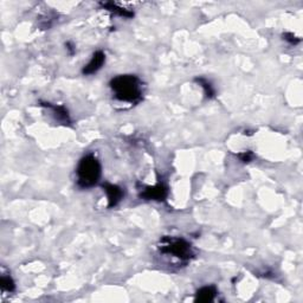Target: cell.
Returning a JSON list of instances; mask_svg holds the SVG:
<instances>
[{"instance_id":"obj_1","label":"cell","mask_w":303,"mask_h":303,"mask_svg":"<svg viewBox=\"0 0 303 303\" xmlns=\"http://www.w3.org/2000/svg\"><path fill=\"white\" fill-rule=\"evenodd\" d=\"M116 100L121 102L139 103L142 100V82L135 75H119L109 83Z\"/></svg>"},{"instance_id":"obj_2","label":"cell","mask_w":303,"mask_h":303,"mask_svg":"<svg viewBox=\"0 0 303 303\" xmlns=\"http://www.w3.org/2000/svg\"><path fill=\"white\" fill-rule=\"evenodd\" d=\"M76 176L79 187H94L99 183L101 176H102V166H101L100 160L94 154L83 157L77 165Z\"/></svg>"},{"instance_id":"obj_3","label":"cell","mask_w":303,"mask_h":303,"mask_svg":"<svg viewBox=\"0 0 303 303\" xmlns=\"http://www.w3.org/2000/svg\"><path fill=\"white\" fill-rule=\"evenodd\" d=\"M159 251L164 255H171L172 257L180 259L181 262H188L194 257L191 243L179 237H163L160 240Z\"/></svg>"},{"instance_id":"obj_4","label":"cell","mask_w":303,"mask_h":303,"mask_svg":"<svg viewBox=\"0 0 303 303\" xmlns=\"http://www.w3.org/2000/svg\"><path fill=\"white\" fill-rule=\"evenodd\" d=\"M168 196V187L163 183H159L154 186H146L141 191L140 198L144 200H157L164 201Z\"/></svg>"},{"instance_id":"obj_5","label":"cell","mask_w":303,"mask_h":303,"mask_svg":"<svg viewBox=\"0 0 303 303\" xmlns=\"http://www.w3.org/2000/svg\"><path fill=\"white\" fill-rule=\"evenodd\" d=\"M103 191L106 192L107 198H108V207L113 208L115 207L116 205H119L121 200L123 199L124 192L122 188L120 186H117L115 184H110V183H104L102 185Z\"/></svg>"},{"instance_id":"obj_6","label":"cell","mask_w":303,"mask_h":303,"mask_svg":"<svg viewBox=\"0 0 303 303\" xmlns=\"http://www.w3.org/2000/svg\"><path fill=\"white\" fill-rule=\"evenodd\" d=\"M104 63H106V53L99 50V51L94 53L92 59L89 60V63L87 64V65H84L82 73L86 76L94 75V73H96L101 68H102Z\"/></svg>"},{"instance_id":"obj_7","label":"cell","mask_w":303,"mask_h":303,"mask_svg":"<svg viewBox=\"0 0 303 303\" xmlns=\"http://www.w3.org/2000/svg\"><path fill=\"white\" fill-rule=\"evenodd\" d=\"M42 106L45 108H49L50 110H51L53 116L56 117L57 121H59V122H62L63 124H70L71 123V120H70V115L68 109H66L64 106H56V104H51V103H43Z\"/></svg>"},{"instance_id":"obj_8","label":"cell","mask_w":303,"mask_h":303,"mask_svg":"<svg viewBox=\"0 0 303 303\" xmlns=\"http://www.w3.org/2000/svg\"><path fill=\"white\" fill-rule=\"evenodd\" d=\"M217 294H218L217 288H215L214 285H206V287L200 288L199 290L196 292V298H194V301L200 303L212 302L214 301Z\"/></svg>"},{"instance_id":"obj_9","label":"cell","mask_w":303,"mask_h":303,"mask_svg":"<svg viewBox=\"0 0 303 303\" xmlns=\"http://www.w3.org/2000/svg\"><path fill=\"white\" fill-rule=\"evenodd\" d=\"M100 5L102 6L104 10H107V11L112 12L116 16L123 17V18H132V17H134V12L129 11V10H126L124 8H121V6L117 5L116 3L102 2L100 3Z\"/></svg>"},{"instance_id":"obj_10","label":"cell","mask_w":303,"mask_h":303,"mask_svg":"<svg viewBox=\"0 0 303 303\" xmlns=\"http://www.w3.org/2000/svg\"><path fill=\"white\" fill-rule=\"evenodd\" d=\"M194 81H196V82L199 84L201 88L204 89V94H205V96H206V99H208V100L213 99V97L215 96V90L213 88V86L211 84L210 81L204 79V77H196V80Z\"/></svg>"},{"instance_id":"obj_11","label":"cell","mask_w":303,"mask_h":303,"mask_svg":"<svg viewBox=\"0 0 303 303\" xmlns=\"http://www.w3.org/2000/svg\"><path fill=\"white\" fill-rule=\"evenodd\" d=\"M0 288L3 291L13 292L16 290V284L13 278L10 275H3L0 278Z\"/></svg>"},{"instance_id":"obj_12","label":"cell","mask_w":303,"mask_h":303,"mask_svg":"<svg viewBox=\"0 0 303 303\" xmlns=\"http://www.w3.org/2000/svg\"><path fill=\"white\" fill-rule=\"evenodd\" d=\"M237 157L240 158V160L242 161V163H244V164H249V163H251V161L255 159V154L252 153L251 150H245V152H242V153L238 154Z\"/></svg>"},{"instance_id":"obj_13","label":"cell","mask_w":303,"mask_h":303,"mask_svg":"<svg viewBox=\"0 0 303 303\" xmlns=\"http://www.w3.org/2000/svg\"><path fill=\"white\" fill-rule=\"evenodd\" d=\"M283 39L285 40V42H288L289 44H291V45H297L299 42H301V39L299 38H297V37H296L294 33H291V32H285V33H283Z\"/></svg>"},{"instance_id":"obj_14","label":"cell","mask_w":303,"mask_h":303,"mask_svg":"<svg viewBox=\"0 0 303 303\" xmlns=\"http://www.w3.org/2000/svg\"><path fill=\"white\" fill-rule=\"evenodd\" d=\"M65 46H66V50H68L70 55H73V53L76 52V48H75V45H73L71 42H66V43H65Z\"/></svg>"}]
</instances>
